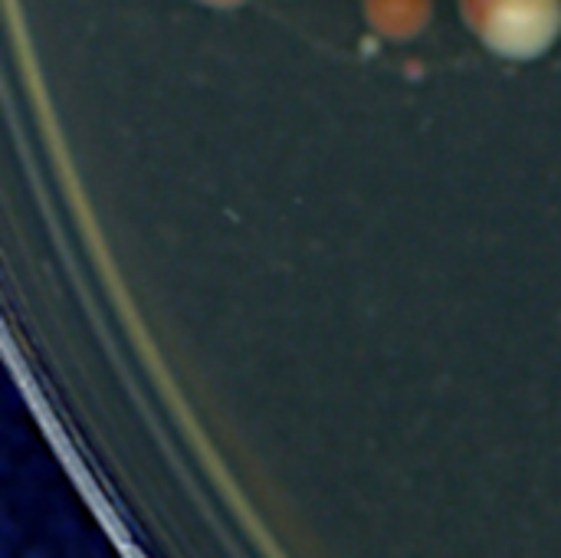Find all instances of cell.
Instances as JSON below:
<instances>
[{
	"mask_svg": "<svg viewBox=\"0 0 561 558\" xmlns=\"http://www.w3.org/2000/svg\"><path fill=\"white\" fill-rule=\"evenodd\" d=\"M559 23L556 0H496L486 16V36L503 53H536L542 49Z\"/></svg>",
	"mask_w": 561,
	"mask_h": 558,
	"instance_id": "obj_1",
	"label": "cell"
}]
</instances>
